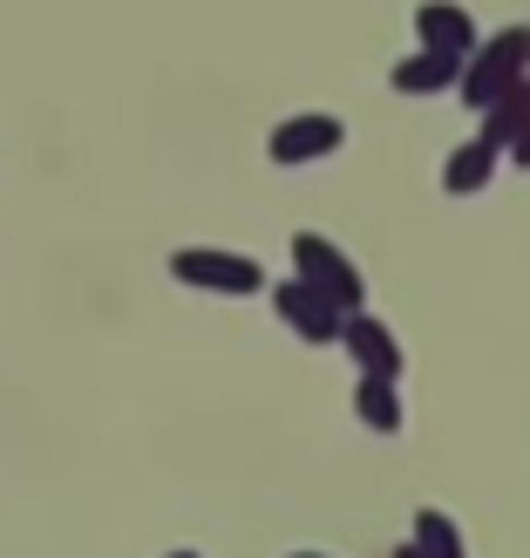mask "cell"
Masks as SVG:
<instances>
[{"label":"cell","instance_id":"7","mask_svg":"<svg viewBox=\"0 0 530 558\" xmlns=\"http://www.w3.org/2000/svg\"><path fill=\"white\" fill-rule=\"evenodd\" d=\"M449 75H456V54H422V62L402 69L395 82H402V89H435V82H449Z\"/></svg>","mask_w":530,"mask_h":558},{"label":"cell","instance_id":"10","mask_svg":"<svg viewBox=\"0 0 530 558\" xmlns=\"http://www.w3.org/2000/svg\"><path fill=\"white\" fill-rule=\"evenodd\" d=\"M422 538L435 545V558H456V538H449V524H442V518H429V524H422Z\"/></svg>","mask_w":530,"mask_h":558},{"label":"cell","instance_id":"6","mask_svg":"<svg viewBox=\"0 0 530 558\" xmlns=\"http://www.w3.org/2000/svg\"><path fill=\"white\" fill-rule=\"evenodd\" d=\"M490 150H496V144H477L469 157L456 150V157H449V191H477V184L490 178Z\"/></svg>","mask_w":530,"mask_h":558},{"label":"cell","instance_id":"11","mask_svg":"<svg viewBox=\"0 0 530 558\" xmlns=\"http://www.w3.org/2000/svg\"><path fill=\"white\" fill-rule=\"evenodd\" d=\"M171 558H190V551H171Z\"/></svg>","mask_w":530,"mask_h":558},{"label":"cell","instance_id":"8","mask_svg":"<svg viewBox=\"0 0 530 558\" xmlns=\"http://www.w3.org/2000/svg\"><path fill=\"white\" fill-rule=\"evenodd\" d=\"M347 341H354V348H368L374 368H395V348L381 341V327H374V320H354V327H347Z\"/></svg>","mask_w":530,"mask_h":558},{"label":"cell","instance_id":"2","mask_svg":"<svg viewBox=\"0 0 530 558\" xmlns=\"http://www.w3.org/2000/svg\"><path fill=\"white\" fill-rule=\"evenodd\" d=\"M293 259L313 272V293H333V300H360V279H354V266L333 253V245H320V239H299L293 245Z\"/></svg>","mask_w":530,"mask_h":558},{"label":"cell","instance_id":"9","mask_svg":"<svg viewBox=\"0 0 530 558\" xmlns=\"http://www.w3.org/2000/svg\"><path fill=\"white\" fill-rule=\"evenodd\" d=\"M360 402H368V415H374L381 429L395 423V402H387V381H368V396H360Z\"/></svg>","mask_w":530,"mask_h":558},{"label":"cell","instance_id":"3","mask_svg":"<svg viewBox=\"0 0 530 558\" xmlns=\"http://www.w3.org/2000/svg\"><path fill=\"white\" fill-rule=\"evenodd\" d=\"M341 144V123H326V117H306V123H286L272 136V157L279 163H293V157H320V150H333Z\"/></svg>","mask_w":530,"mask_h":558},{"label":"cell","instance_id":"4","mask_svg":"<svg viewBox=\"0 0 530 558\" xmlns=\"http://www.w3.org/2000/svg\"><path fill=\"white\" fill-rule=\"evenodd\" d=\"M279 314L299 320L313 341H326V333H333V314H326V300H320L313 287H286V293H279Z\"/></svg>","mask_w":530,"mask_h":558},{"label":"cell","instance_id":"5","mask_svg":"<svg viewBox=\"0 0 530 558\" xmlns=\"http://www.w3.org/2000/svg\"><path fill=\"white\" fill-rule=\"evenodd\" d=\"M422 35L435 41V54H463V48H469V21L449 14V8H429V14H422Z\"/></svg>","mask_w":530,"mask_h":558},{"label":"cell","instance_id":"1","mask_svg":"<svg viewBox=\"0 0 530 558\" xmlns=\"http://www.w3.org/2000/svg\"><path fill=\"white\" fill-rule=\"evenodd\" d=\"M171 272L184 287H211V293H252L259 287V266L238 259V253H177Z\"/></svg>","mask_w":530,"mask_h":558}]
</instances>
